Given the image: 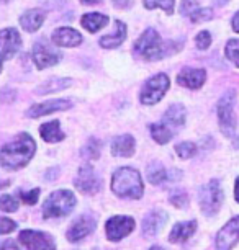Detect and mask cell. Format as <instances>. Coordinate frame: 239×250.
I'll return each mask as SVG.
<instances>
[{
  "instance_id": "cell-1",
  "label": "cell",
  "mask_w": 239,
  "mask_h": 250,
  "mask_svg": "<svg viewBox=\"0 0 239 250\" xmlns=\"http://www.w3.org/2000/svg\"><path fill=\"white\" fill-rule=\"evenodd\" d=\"M36 150L35 141L31 139L30 134L22 133L18 134L12 143L5 144L0 152V164L5 170H15L22 168L30 162Z\"/></svg>"
},
{
  "instance_id": "cell-2",
  "label": "cell",
  "mask_w": 239,
  "mask_h": 250,
  "mask_svg": "<svg viewBox=\"0 0 239 250\" xmlns=\"http://www.w3.org/2000/svg\"><path fill=\"white\" fill-rule=\"evenodd\" d=\"M185 123V108L180 103H174L172 106H169V110L164 115L161 123L151 125V134L156 143L166 144L175 136Z\"/></svg>"
},
{
  "instance_id": "cell-3",
  "label": "cell",
  "mask_w": 239,
  "mask_h": 250,
  "mask_svg": "<svg viewBox=\"0 0 239 250\" xmlns=\"http://www.w3.org/2000/svg\"><path fill=\"white\" fill-rule=\"evenodd\" d=\"M111 188L118 196L121 198H138L143 196L144 193V185L141 180V175L136 168L131 167H121L113 173L111 178Z\"/></svg>"
},
{
  "instance_id": "cell-4",
  "label": "cell",
  "mask_w": 239,
  "mask_h": 250,
  "mask_svg": "<svg viewBox=\"0 0 239 250\" xmlns=\"http://www.w3.org/2000/svg\"><path fill=\"white\" fill-rule=\"evenodd\" d=\"M76 206V196L69 190H58L51 193L48 200L44 201L43 206V216L46 219H56L67 216Z\"/></svg>"
},
{
  "instance_id": "cell-5",
  "label": "cell",
  "mask_w": 239,
  "mask_h": 250,
  "mask_svg": "<svg viewBox=\"0 0 239 250\" xmlns=\"http://www.w3.org/2000/svg\"><path fill=\"white\" fill-rule=\"evenodd\" d=\"M134 53L146 61H157L169 54L166 46L162 44L161 36L152 28L144 31V35L134 43Z\"/></svg>"
},
{
  "instance_id": "cell-6",
  "label": "cell",
  "mask_w": 239,
  "mask_h": 250,
  "mask_svg": "<svg viewBox=\"0 0 239 250\" xmlns=\"http://www.w3.org/2000/svg\"><path fill=\"white\" fill-rule=\"evenodd\" d=\"M234 100H236V92L228 90L219 100L218 105V118L219 126L224 136H233L236 133V116H234Z\"/></svg>"
},
{
  "instance_id": "cell-7",
  "label": "cell",
  "mask_w": 239,
  "mask_h": 250,
  "mask_svg": "<svg viewBox=\"0 0 239 250\" xmlns=\"http://www.w3.org/2000/svg\"><path fill=\"white\" fill-rule=\"evenodd\" d=\"M200 206L201 211H203L207 216H215L221 208V201H223V191L219 188V182L218 180H212L208 182L205 187H201L200 195Z\"/></svg>"
},
{
  "instance_id": "cell-8",
  "label": "cell",
  "mask_w": 239,
  "mask_h": 250,
  "mask_svg": "<svg viewBox=\"0 0 239 250\" xmlns=\"http://www.w3.org/2000/svg\"><path fill=\"white\" fill-rule=\"evenodd\" d=\"M169 87H171V80H169L166 74L154 75V77H151L144 83L141 90V102L144 105H154V103H157L166 95Z\"/></svg>"
},
{
  "instance_id": "cell-9",
  "label": "cell",
  "mask_w": 239,
  "mask_h": 250,
  "mask_svg": "<svg viewBox=\"0 0 239 250\" xmlns=\"http://www.w3.org/2000/svg\"><path fill=\"white\" fill-rule=\"evenodd\" d=\"M133 229H134V221L133 218H128V216H115V218H110L105 224L107 237L113 240V242L126 237Z\"/></svg>"
},
{
  "instance_id": "cell-10",
  "label": "cell",
  "mask_w": 239,
  "mask_h": 250,
  "mask_svg": "<svg viewBox=\"0 0 239 250\" xmlns=\"http://www.w3.org/2000/svg\"><path fill=\"white\" fill-rule=\"evenodd\" d=\"M20 242L28 250H56L53 237L40 230H23L20 232Z\"/></svg>"
},
{
  "instance_id": "cell-11",
  "label": "cell",
  "mask_w": 239,
  "mask_h": 250,
  "mask_svg": "<svg viewBox=\"0 0 239 250\" xmlns=\"http://www.w3.org/2000/svg\"><path fill=\"white\" fill-rule=\"evenodd\" d=\"M59 59H61V54L56 49L51 48L49 44H46L44 41L36 43L35 48H33V61H35L38 69H46V67H49V65L58 64Z\"/></svg>"
},
{
  "instance_id": "cell-12",
  "label": "cell",
  "mask_w": 239,
  "mask_h": 250,
  "mask_svg": "<svg viewBox=\"0 0 239 250\" xmlns=\"http://www.w3.org/2000/svg\"><path fill=\"white\" fill-rule=\"evenodd\" d=\"M95 224H97V221L92 214H82L81 218H77L72 223L71 228H69L67 234H65L67 235V240H71V242H79V240H82L95 229Z\"/></svg>"
},
{
  "instance_id": "cell-13",
  "label": "cell",
  "mask_w": 239,
  "mask_h": 250,
  "mask_svg": "<svg viewBox=\"0 0 239 250\" xmlns=\"http://www.w3.org/2000/svg\"><path fill=\"white\" fill-rule=\"evenodd\" d=\"M239 240V216L233 218L224 228L218 232L217 250H231Z\"/></svg>"
},
{
  "instance_id": "cell-14",
  "label": "cell",
  "mask_w": 239,
  "mask_h": 250,
  "mask_svg": "<svg viewBox=\"0 0 239 250\" xmlns=\"http://www.w3.org/2000/svg\"><path fill=\"white\" fill-rule=\"evenodd\" d=\"M76 187L82 193H97L100 190V178L97 177L95 170L90 165H84V167L79 168Z\"/></svg>"
},
{
  "instance_id": "cell-15",
  "label": "cell",
  "mask_w": 239,
  "mask_h": 250,
  "mask_svg": "<svg viewBox=\"0 0 239 250\" xmlns=\"http://www.w3.org/2000/svg\"><path fill=\"white\" fill-rule=\"evenodd\" d=\"M0 38H2V59H12L22 46L20 35H18L15 28H5L0 33Z\"/></svg>"
},
{
  "instance_id": "cell-16",
  "label": "cell",
  "mask_w": 239,
  "mask_h": 250,
  "mask_svg": "<svg viewBox=\"0 0 239 250\" xmlns=\"http://www.w3.org/2000/svg\"><path fill=\"white\" fill-rule=\"evenodd\" d=\"M72 106L71 102L67 100H49L43 103H36L28 110V116L30 118H40L44 115H49L53 111H65Z\"/></svg>"
},
{
  "instance_id": "cell-17",
  "label": "cell",
  "mask_w": 239,
  "mask_h": 250,
  "mask_svg": "<svg viewBox=\"0 0 239 250\" xmlns=\"http://www.w3.org/2000/svg\"><path fill=\"white\" fill-rule=\"evenodd\" d=\"M53 43L61 46V48H74V46H79L82 43V35L72 28L63 26L58 28V30L53 31Z\"/></svg>"
},
{
  "instance_id": "cell-18",
  "label": "cell",
  "mask_w": 239,
  "mask_h": 250,
  "mask_svg": "<svg viewBox=\"0 0 239 250\" xmlns=\"http://www.w3.org/2000/svg\"><path fill=\"white\" fill-rule=\"evenodd\" d=\"M205 79H207V72L203 69H184L177 77V82L185 88L196 90L205 83Z\"/></svg>"
},
{
  "instance_id": "cell-19",
  "label": "cell",
  "mask_w": 239,
  "mask_h": 250,
  "mask_svg": "<svg viewBox=\"0 0 239 250\" xmlns=\"http://www.w3.org/2000/svg\"><path fill=\"white\" fill-rule=\"evenodd\" d=\"M125 38H126V25L123 21L116 20L115 21V31L102 38L100 46H102V48H105V49L118 48V46L125 41Z\"/></svg>"
},
{
  "instance_id": "cell-20",
  "label": "cell",
  "mask_w": 239,
  "mask_h": 250,
  "mask_svg": "<svg viewBox=\"0 0 239 250\" xmlns=\"http://www.w3.org/2000/svg\"><path fill=\"white\" fill-rule=\"evenodd\" d=\"M166 223H167V214L164 213V211L156 209V211H152L151 214H148L146 219L143 221V230L148 235H154L164 228Z\"/></svg>"
},
{
  "instance_id": "cell-21",
  "label": "cell",
  "mask_w": 239,
  "mask_h": 250,
  "mask_svg": "<svg viewBox=\"0 0 239 250\" xmlns=\"http://www.w3.org/2000/svg\"><path fill=\"white\" fill-rule=\"evenodd\" d=\"M44 23V12L38 10V8H33V10L25 12L20 17V25L25 31H36L40 30V26Z\"/></svg>"
},
{
  "instance_id": "cell-22",
  "label": "cell",
  "mask_w": 239,
  "mask_h": 250,
  "mask_svg": "<svg viewBox=\"0 0 239 250\" xmlns=\"http://www.w3.org/2000/svg\"><path fill=\"white\" fill-rule=\"evenodd\" d=\"M195 229H196V221H184V223H179L174 226L171 235H169V240H171L172 244L185 242V240L195 232Z\"/></svg>"
},
{
  "instance_id": "cell-23",
  "label": "cell",
  "mask_w": 239,
  "mask_h": 250,
  "mask_svg": "<svg viewBox=\"0 0 239 250\" xmlns=\"http://www.w3.org/2000/svg\"><path fill=\"white\" fill-rule=\"evenodd\" d=\"M111 152L120 157H130L134 152V139L130 134L120 136L111 143Z\"/></svg>"
},
{
  "instance_id": "cell-24",
  "label": "cell",
  "mask_w": 239,
  "mask_h": 250,
  "mask_svg": "<svg viewBox=\"0 0 239 250\" xmlns=\"http://www.w3.org/2000/svg\"><path fill=\"white\" fill-rule=\"evenodd\" d=\"M81 23L87 31L97 33L98 30H102L104 26H107V23H109V17L102 15V13H87V15L82 17Z\"/></svg>"
},
{
  "instance_id": "cell-25",
  "label": "cell",
  "mask_w": 239,
  "mask_h": 250,
  "mask_svg": "<svg viewBox=\"0 0 239 250\" xmlns=\"http://www.w3.org/2000/svg\"><path fill=\"white\" fill-rule=\"evenodd\" d=\"M40 134L46 143H58L64 139V133L59 128V121H49L40 128Z\"/></svg>"
},
{
  "instance_id": "cell-26",
  "label": "cell",
  "mask_w": 239,
  "mask_h": 250,
  "mask_svg": "<svg viewBox=\"0 0 239 250\" xmlns=\"http://www.w3.org/2000/svg\"><path fill=\"white\" fill-rule=\"evenodd\" d=\"M148 180L152 183V185H159V183L171 180V170H166L161 164L152 162L148 167Z\"/></svg>"
},
{
  "instance_id": "cell-27",
  "label": "cell",
  "mask_w": 239,
  "mask_h": 250,
  "mask_svg": "<svg viewBox=\"0 0 239 250\" xmlns=\"http://www.w3.org/2000/svg\"><path fill=\"white\" fill-rule=\"evenodd\" d=\"M72 83L71 79H51L48 80L46 83H43L40 88H38V93L40 95H46V93H51V92H59V90H64L65 87H69Z\"/></svg>"
},
{
  "instance_id": "cell-28",
  "label": "cell",
  "mask_w": 239,
  "mask_h": 250,
  "mask_svg": "<svg viewBox=\"0 0 239 250\" xmlns=\"http://www.w3.org/2000/svg\"><path fill=\"white\" fill-rule=\"evenodd\" d=\"M174 3H175V0H144V7H146L148 10H152V8L159 7L166 13H172Z\"/></svg>"
},
{
  "instance_id": "cell-29",
  "label": "cell",
  "mask_w": 239,
  "mask_h": 250,
  "mask_svg": "<svg viewBox=\"0 0 239 250\" xmlns=\"http://www.w3.org/2000/svg\"><path fill=\"white\" fill-rule=\"evenodd\" d=\"M175 152L179 154L180 159H190L196 154V144L195 143H180L175 146Z\"/></svg>"
},
{
  "instance_id": "cell-30",
  "label": "cell",
  "mask_w": 239,
  "mask_h": 250,
  "mask_svg": "<svg viewBox=\"0 0 239 250\" xmlns=\"http://www.w3.org/2000/svg\"><path fill=\"white\" fill-rule=\"evenodd\" d=\"M224 53H226V58L239 67V40H229Z\"/></svg>"
},
{
  "instance_id": "cell-31",
  "label": "cell",
  "mask_w": 239,
  "mask_h": 250,
  "mask_svg": "<svg viewBox=\"0 0 239 250\" xmlns=\"http://www.w3.org/2000/svg\"><path fill=\"white\" fill-rule=\"evenodd\" d=\"M213 18V12L210 8H196V10L190 15L192 23H201V21H208Z\"/></svg>"
},
{
  "instance_id": "cell-32",
  "label": "cell",
  "mask_w": 239,
  "mask_h": 250,
  "mask_svg": "<svg viewBox=\"0 0 239 250\" xmlns=\"http://www.w3.org/2000/svg\"><path fill=\"white\" fill-rule=\"evenodd\" d=\"M82 152L87 159H97L98 155H100V143H98L97 139L88 141V144L84 147Z\"/></svg>"
},
{
  "instance_id": "cell-33",
  "label": "cell",
  "mask_w": 239,
  "mask_h": 250,
  "mask_svg": "<svg viewBox=\"0 0 239 250\" xmlns=\"http://www.w3.org/2000/svg\"><path fill=\"white\" fill-rule=\"evenodd\" d=\"M195 44H196V48H198V49L205 51L210 44H212V35H210L208 31L198 33V35H196V38H195Z\"/></svg>"
},
{
  "instance_id": "cell-34",
  "label": "cell",
  "mask_w": 239,
  "mask_h": 250,
  "mask_svg": "<svg viewBox=\"0 0 239 250\" xmlns=\"http://www.w3.org/2000/svg\"><path fill=\"white\" fill-rule=\"evenodd\" d=\"M171 203L177 208H184L189 203V198H187V193L184 191H172L171 195Z\"/></svg>"
},
{
  "instance_id": "cell-35",
  "label": "cell",
  "mask_w": 239,
  "mask_h": 250,
  "mask_svg": "<svg viewBox=\"0 0 239 250\" xmlns=\"http://www.w3.org/2000/svg\"><path fill=\"white\" fill-rule=\"evenodd\" d=\"M17 200H13V196L10 195H2V200H0V208L2 211H15L17 209Z\"/></svg>"
},
{
  "instance_id": "cell-36",
  "label": "cell",
  "mask_w": 239,
  "mask_h": 250,
  "mask_svg": "<svg viewBox=\"0 0 239 250\" xmlns=\"http://www.w3.org/2000/svg\"><path fill=\"white\" fill-rule=\"evenodd\" d=\"M22 195V200L26 203V205H36V201H38V198H40V190L38 188H35V190H31V191H23L20 193Z\"/></svg>"
},
{
  "instance_id": "cell-37",
  "label": "cell",
  "mask_w": 239,
  "mask_h": 250,
  "mask_svg": "<svg viewBox=\"0 0 239 250\" xmlns=\"http://www.w3.org/2000/svg\"><path fill=\"white\" fill-rule=\"evenodd\" d=\"M196 8H198V3L195 2V0H184L182 2V15H192Z\"/></svg>"
},
{
  "instance_id": "cell-38",
  "label": "cell",
  "mask_w": 239,
  "mask_h": 250,
  "mask_svg": "<svg viewBox=\"0 0 239 250\" xmlns=\"http://www.w3.org/2000/svg\"><path fill=\"white\" fill-rule=\"evenodd\" d=\"M17 228V224L10 221L8 218H0V232L2 234H8V232H13V229Z\"/></svg>"
},
{
  "instance_id": "cell-39",
  "label": "cell",
  "mask_w": 239,
  "mask_h": 250,
  "mask_svg": "<svg viewBox=\"0 0 239 250\" xmlns=\"http://www.w3.org/2000/svg\"><path fill=\"white\" fill-rule=\"evenodd\" d=\"M2 250H20L17 247V244L13 242V240H5V242L2 244Z\"/></svg>"
},
{
  "instance_id": "cell-40",
  "label": "cell",
  "mask_w": 239,
  "mask_h": 250,
  "mask_svg": "<svg viewBox=\"0 0 239 250\" xmlns=\"http://www.w3.org/2000/svg\"><path fill=\"white\" fill-rule=\"evenodd\" d=\"M233 30L236 31V33H239V12L233 18Z\"/></svg>"
},
{
  "instance_id": "cell-41",
  "label": "cell",
  "mask_w": 239,
  "mask_h": 250,
  "mask_svg": "<svg viewBox=\"0 0 239 250\" xmlns=\"http://www.w3.org/2000/svg\"><path fill=\"white\" fill-rule=\"evenodd\" d=\"M234 198L239 203V178H236V185H234Z\"/></svg>"
},
{
  "instance_id": "cell-42",
  "label": "cell",
  "mask_w": 239,
  "mask_h": 250,
  "mask_svg": "<svg viewBox=\"0 0 239 250\" xmlns=\"http://www.w3.org/2000/svg\"><path fill=\"white\" fill-rule=\"evenodd\" d=\"M84 5H97V3H100L102 0H81Z\"/></svg>"
},
{
  "instance_id": "cell-43",
  "label": "cell",
  "mask_w": 239,
  "mask_h": 250,
  "mask_svg": "<svg viewBox=\"0 0 239 250\" xmlns=\"http://www.w3.org/2000/svg\"><path fill=\"white\" fill-rule=\"evenodd\" d=\"M113 2H115V5H118V7L123 8V7L128 5V3H130V0H113Z\"/></svg>"
},
{
  "instance_id": "cell-44",
  "label": "cell",
  "mask_w": 239,
  "mask_h": 250,
  "mask_svg": "<svg viewBox=\"0 0 239 250\" xmlns=\"http://www.w3.org/2000/svg\"><path fill=\"white\" fill-rule=\"evenodd\" d=\"M151 250H164V249L162 247H152Z\"/></svg>"
},
{
  "instance_id": "cell-45",
  "label": "cell",
  "mask_w": 239,
  "mask_h": 250,
  "mask_svg": "<svg viewBox=\"0 0 239 250\" xmlns=\"http://www.w3.org/2000/svg\"><path fill=\"white\" fill-rule=\"evenodd\" d=\"M3 2H8V0H3Z\"/></svg>"
}]
</instances>
